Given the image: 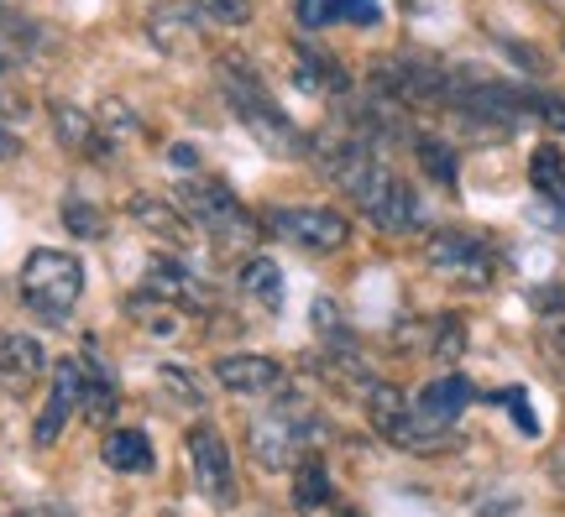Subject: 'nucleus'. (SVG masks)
I'll list each match as a JSON object with an SVG mask.
<instances>
[{
  "label": "nucleus",
  "mask_w": 565,
  "mask_h": 517,
  "mask_svg": "<svg viewBox=\"0 0 565 517\" xmlns=\"http://www.w3.org/2000/svg\"><path fill=\"white\" fill-rule=\"evenodd\" d=\"M215 381L236 398H263L282 387V366L273 356H221L215 360Z\"/></svg>",
  "instance_id": "obj_13"
},
{
  "label": "nucleus",
  "mask_w": 565,
  "mask_h": 517,
  "mask_svg": "<svg viewBox=\"0 0 565 517\" xmlns=\"http://www.w3.org/2000/svg\"><path fill=\"white\" fill-rule=\"evenodd\" d=\"M294 79L309 89V95H345V68L335 58H324L320 47H299L294 53Z\"/></svg>",
  "instance_id": "obj_20"
},
{
  "label": "nucleus",
  "mask_w": 565,
  "mask_h": 517,
  "mask_svg": "<svg viewBox=\"0 0 565 517\" xmlns=\"http://www.w3.org/2000/svg\"><path fill=\"white\" fill-rule=\"evenodd\" d=\"M63 225H68L74 236H84V240L105 236V219H100V209H95V204H89V200H74V194L63 200Z\"/></svg>",
  "instance_id": "obj_28"
},
{
  "label": "nucleus",
  "mask_w": 565,
  "mask_h": 517,
  "mask_svg": "<svg viewBox=\"0 0 565 517\" xmlns=\"http://www.w3.org/2000/svg\"><path fill=\"white\" fill-rule=\"evenodd\" d=\"M366 418H372V429L387 439V444H398V450H419V434H414V413H408V398L398 387H387V381H372L366 387Z\"/></svg>",
  "instance_id": "obj_12"
},
{
  "label": "nucleus",
  "mask_w": 565,
  "mask_h": 517,
  "mask_svg": "<svg viewBox=\"0 0 565 517\" xmlns=\"http://www.w3.org/2000/svg\"><path fill=\"white\" fill-rule=\"evenodd\" d=\"M320 168L324 179L345 189L356 209H366V219L377 225V230H414L419 225V200H414V189H408L393 168L377 162V152L366 147L362 137H335L320 147Z\"/></svg>",
  "instance_id": "obj_1"
},
{
  "label": "nucleus",
  "mask_w": 565,
  "mask_h": 517,
  "mask_svg": "<svg viewBox=\"0 0 565 517\" xmlns=\"http://www.w3.org/2000/svg\"><path fill=\"white\" fill-rule=\"evenodd\" d=\"M100 460L121 476H147L152 471V444H147L141 429H110L100 444Z\"/></svg>",
  "instance_id": "obj_19"
},
{
  "label": "nucleus",
  "mask_w": 565,
  "mask_h": 517,
  "mask_svg": "<svg viewBox=\"0 0 565 517\" xmlns=\"http://www.w3.org/2000/svg\"><path fill=\"white\" fill-rule=\"evenodd\" d=\"M242 293L263 309H282V267L273 257H252L242 267Z\"/></svg>",
  "instance_id": "obj_22"
},
{
  "label": "nucleus",
  "mask_w": 565,
  "mask_h": 517,
  "mask_svg": "<svg viewBox=\"0 0 565 517\" xmlns=\"http://www.w3.org/2000/svg\"><path fill=\"white\" fill-rule=\"evenodd\" d=\"M315 434H320V413L309 408V398H299V392H282L267 413L252 418V455L263 460L267 471H288L294 460L315 444Z\"/></svg>",
  "instance_id": "obj_4"
},
{
  "label": "nucleus",
  "mask_w": 565,
  "mask_h": 517,
  "mask_svg": "<svg viewBox=\"0 0 565 517\" xmlns=\"http://www.w3.org/2000/svg\"><path fill=\"white\" fill-rule=\"evenodd\" d=\"M424 261H429V272H440L456 288H487V282L498 278L492 246L466 236V230H435V236L424 240Z\"/></svg>",
  "instance_id": "obj_6"
},
{
  "label": "nucleus",
  "mask_w": 565,
  "mask_h": 517,
  "mask_svg": "<svg viewBox=\"0 0 565 517\" xmlns=\"http://www.w3.org/2000/svg\"><path fill=\"white\" fill-rule=\"evenodd\" d=\"M414 152H419V162H424V173H429V179H440L445 189L456 183V152H450L445 141L419 137V141H414Z\"/></svg>",
  "instance_id": "obj_27"
},
{
  "label": "nucleus",
  "mask_w": 565,
  "mask_h": 517,
  "mask_svg": "<svg viewBox=\"0 0 565 517\" xmlns=\"http://www.w3.org/2000/svg\"><path fill=\"white\" fill-rule=\"evenodd\" d=\"M550 6H565V0H550Z\"/></svg>",
  "instance_id": "obj_36"
},
{
  "label": "nucleus",
  "mask_w": 565,
  "mask_h": 517,
  "mask_svg": "<svg viewBox=\"0 0 565 517\" xmlns=\"http://www.w3.org/2000/svg\"><path fill=\"white\" fill-rule=\"evenodd\" d=\"M147 293H158L162 303H173L179 314H200L210 309V288L200 282L194 267H183L179 257H158L147 267Z\"/></svg>",
  "instance_id": "obj_11"
},
{
  "label": "nucleus",
  "mask_w": 565,
  "mask_h": 517,
  "mask_svg": "<svg viewBox=\"0 0 565 517\" xmlns=\"http://www.w3.org/2000/svg\"><path fill=\"white\" fill-rule=\"evenodd\" d=\"M183 444H189V465H194V486H200L204 497L231 502V486H236V471H231V450H225L221 429H215V423H194Z\"/></svg>",
  "instance_id": "obj_10"
},
{
  "label": "nucleus",
  "mask_w": 565,
  "mask_h": 517,
  "mask_svg": "<svg viewBox=\"0 0 565 517\" xmlns=\"http://www.w3.org/2000/svg\"><path fill=\"white\" fill-rule=\"evenodd\" d=\"M126 215L137 219L147 236H162V240H173V246H183V240L194 236V225H183V219L173 215V204L152 200V194H137V200L126 204Z\"/></svg>",
  "instance_id": "obj_21"
},
{
  "label": "nucleus",
  "mask_w": 565,
  "mask_h": 517,
  "mask_svg": "<svg viewBox=\"0 0 565 517\" xmlns=\"http://www.w3.org/2000/svg\"><path fill=\"white\" fill-rule=\"evenodd\" d=\"M11 158H21V137L0 120V162H11Z\"/></svg>",
  "instance_id": "obj_33"
},
{
  "label": "nucleus",
  "mask_w": 565,
  "mask_h": 517,
  "mask_svg": "<svg viewBox=\"0 0 565 517\" xmlns=\"http://www.w3.org/2000/svg\"><path fill=\"white\" fill-rule=\"evenodd\" d=\"M294 17H299L303 32H320V26H335V21L377 26V21H383V6H377V0H299Z\"/></svg>",
  "instance_id": "obj_15"
},
{
  "label": "nucleus",
  "mask_w": 565,
  "mask_h": 517,
  "mask_svg": "<svg viewBox=\"0 0 565 517\" xmlns=\"http://www.w3.org/2000/svg\"><path fill=\"white\" fill-rule=\"evenodd\" d=\"M221 89H225V105H231V116L242 120L246 131L257 137V147H267L273 158H299L309 141L299 137V126L288 120L273 95H267V84L257 79V68L242 58H225L221 63Z\"/></svg>",
  "instance_id": "obj_2"
},
{
  "label": "nucleus",
  "mask_w": 565,
  "mask_h": 517,
  "mask_svg": "<svg viewBox=\"0 0 565 517\" xmlns=\"http://www.w3.org/2000/svg\"><path fill=\"white\" fill-rule=\"evenodd\" d=\"M47 110H53V131H58V141L68 152H79V158H105L110 152V141H105V131L95 126L89 110H79V105H68V100H53Z\"/></svg>",
  "instance_id": "obj_16"
},
{
  "label": "nucleus",
  "mask_w": 565,
  "mask_h": 517,
  "mask_svg": "<svg viewBox=\"0 0 565 517\" xmlns=\"http://www.w3.org/2000/svg\"><path fill=\"white\" fill-rule=\"evenodd\" d=\"M158 381L168 387V398L183 402V408H200V387H194V377L189 371H179V366H162Z\"/></svg>",
  "instance_id": "obj_29"
},
{
  "label": "nucleus",
  "mask_w": 565,
  "mask_h": 517,
  "mask_svg": "<svg viewBox=\"0 0 565 517\" xmlns=\"http://www.w3.org/2000/svg\"><path fill=\"white\" fill-rule=\"evenodd\" d=\"M267 230L288 246H303V251H341L351 240V219L335 209H320V204H282L267 215Z\"/></svg>",
  "instance_id": "obj_9"
},
{
  "label": "nucleus",
  "mask_w": 565,
  "mask_h": 517,
  "mask_svg": "<svg viewBox=\"0 0 565 517\" xmlns=\"http://www.w3.org/2000/svg\"><path fill=\"white\" fill-rule=\"evenodd\" d=\"M561 47H565V26H561Z\"/></svg>",
  "instance_id": "obj_35"
},
{
  "label": "nucleus",
  "mask_w": 565,
  "mask_h": 517,
  "mask_svg": "<svg viewBox=\"0 0 565 517\" xmlns=\"http://www.w3.org/2000/svg\"><path fill=\"white\" fill-rule=\"evenodd\" d=\"M21 517H74L68 507H53V502H38V507H21Z\"/></svg>",
  "instance_id": "obj_34"
},
{
  "label": "nucleus",
  "mask_w": 565,
  "mask_h": 517,
  "mask_svg": "<svg viewBox=\"0 0 565 517\" xmlns=\"http://www.w3.org/2000/svg\"><path fill=\"white\" fill-rule=\"evenodd\" d=\"M79 408L89 423H110V413H116V381H110V371L100 366V351H84L79 360Z\"/></svg>",
  "instance_id": "obj_18"
},
{
  "label": "nucleus",
  "mask_w": 565,
  "mask_h": 517,
  "mask_svg": "<svg viewBox=\"0 0 565 517\" xmlns=\"http://www.w3.org/2000/svg\"><path fill=\"white\" fill-rule=\"evenodd\" d=\"M84 293V261L53 246H38L32 257L21 261V303L47 324H63L74 314V303Z\"/></svg>",
  "instance_id": "obj_3"
},
{
  "label": "nucleus",
  "mask_w": 565,
  "mask_h": 517,
  "mask_svg": "<svg viewBox=\"0 0 565 517\" xmlns=\"http://www.w3.org/2000/svg\"><path fill=\"white\" fill-rule=\"evenodd\" d=\"M179 200L189 204L194 225H200V230L215 240V246H242V240L257 236L252 215H246L242 200H236V194H231L221 179H183L179 183Z\"/></svg>",
  "instance_id": "obj_5"
},
{
  "label": "nucleus",
  "mask_w": 565,
  "mask_h": 517,
  "mask_svg": "<svg viewBox=\"0 0 565 517\" xmlns=\"http://www.w3.org/2000/svg\"><path fill=\"white\" fill-rule=\"evenodd\" d=\"M200 6L215 21H225V26H242V21L252 17V11H246V0H200Z\"/></svg>",
  "instance_id": "obj_31"
},
{
  "label": "nucleus",
  "mask_w": 565,
  "mask_h": 517,
  "mask_svg": "<svg viewBox=\"0 0 565 517\" xmlns=\"http://www.w3.org/2000/svg\"><path fill=\"white\" fill-rule=\"evenodd\" d=\"M471 398H477V387L466 377H440L429 381L419 398L408 402V413H414V434H419V450H435V444H445V434L456 429V418L471 408Z\"/></svg>",
  "instance_id": "obj_8"
},
{
  "label": "nucleus",
  "mask_w": 565,
  "mask_h": 517,
  "mask_svg": "<svg viewBox=\"0 0 565 517\" xmlns=\"http://www.w3.org/2000/svg\"><path fill=\"white\" fill-rule=\"evenodd\" d=\"M79 381H84L79 377V360H58V366H53V392H47V408H42L38 429H32V439H38L42 450H47V444H58L68 413L79 408Z\"/></svg>",
  "instance_id": "obj_14"
},
{
  "label": "nucleus",
  "mask_w": 565,
  "mask_h": 517,
  "mask_svg": "<svg viewBox=\"0 0 565 517\" xmlns=\"http://www.w3.org/2000/svg\"><path fill=\"white\" fill-rule=\"evenodd\" d=\"M503 402L513 408V413H519V429H524V434H534V429H540V423H534V413H529V402H524V392H519V387H513V392H503Z\"/></svg>",
  "instance_id": "obj_32"
},
{
  "label": "nucleus",
  "mask_w": 565,
  "mask_h": 517,
  "mask_svg": "<svg viewBox=\"0 0 565 517\" xmlns=\"http://www.w3.org/2000/svg\"><path fill=\"white\" fill-rule=\"evenodd\" d=\"M466 351V324L461 319H445L440 324V340H435V356L440 360H456Z\"/></svg>",
  "instance_id": "obj_30"
},
{
  "label": "nucleus",
  "mask_w": 565,
  "mask_h": 517,
  "mask_svg": "<svg viewBox=\"0 0 565 517\" xmlns=\"http://www.w3.org/2000/svg\"><path fill=\"white\" fill-rule=\"evenodd\" d=\"M294 507L299 513H315V507H324L330 502V476H324L320 460H299V471H294Z\"/></svg>",
  "instance_id": "obj_25"
},
{
  "label": "nucleus",
  "mask_w": 565,
  "mask_h": 517,
  "mask_svg": "<svg viewBox=\"0 0 565 517\" xmlns=\"http://www.w3.org/2000/svg\"><path fill=\"white\" fill-rule=\"evenodd\" d=\"M377 95H387V100H398V105H450L456 74L429 58L398 53V58H387L377 68Z\"/></svg>",
  "instance_id": "obj_7"
},
{
  "label": "nucleus",
  "mask_w": 565,
  "mask_h": 517,
  "mask_svg": "<svg viewBox=\"0 0 565 517\" xmlns=\"http://www.w3.org/2000/svg\"><path fill=\"white\" fill-rule=\"evenodd\" d=\"M126 314L137 319V324H147V330H162V335L179 324V309H173V303H162L158 293H147V288H141V293H131Z\"/></svg>",
  "instance_id": "obj_26"
},
{
  "label": "nucleus",
  "mask_w": 565,
  "mask_h": 517,
  "mask_svg": "<svg viewBox=\"0 0 565 517\" xmlns=\"http://www.w3.org/2000/svg\"><path fill=\"white\" fill-rule=\"evenodd\" d=\"M0 37L17 42V47H38L47 32H42V21L21 6V0H0Z\"/></svg>",
  "instance_id": "obj_24"
},
{
  "label": "nucleus",
  "mask_w": 565,
  "mask_h": 517,
  "mask_svg": "<svg viewBox=\"0 0 565 517\" xmlns=\"http://www.w3.org/2000/svg\"><path fill=\"white\" fill-rule=\"evenodd\" d=\"M529 189L555 209V225H565V152L555 141L534 147V158H529Z\"/></svg>",
  "instance_id": "obj_17"
},
{
  "label": "nucleus",
  "mask_w": 565,
  "mask_h": 517,
  "mask_svg": "<svg viewBox=\"0 0 565 517\" xmlns=\"http://www.w3.org/2000/svg\"><path fill=\"white\" fill-rule=\"evenodd\" d=\"M42 371V345L32 335H6V387H26Z\"/></svg>",
  "instance_id": "obj_23"
}]
</instances>
